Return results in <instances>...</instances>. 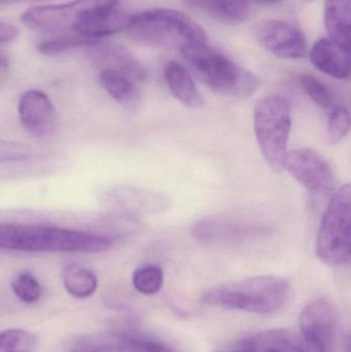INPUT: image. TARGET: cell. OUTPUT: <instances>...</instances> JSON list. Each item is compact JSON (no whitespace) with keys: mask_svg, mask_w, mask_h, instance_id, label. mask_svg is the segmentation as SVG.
<instances>
[{"mask_svg":"<svg viewBox=\"0 0 351 352\" xmlns=\"http://www.w3.org/2000/svg\"><path fill=\"white\" fill-rule=\"evenodd\" d=\"M220 352H222V351H220Z\"/></svg>","mask_w":351,"mask_h":352,"instance_id":"cell-36","label":"cell"},{"mask_svg":"<svg viewBox=\"0 0 351 352\" xmlns=\"http://www.w3.org/2000/svg\"><path fill=\"white\" fill-rule=\"evenodd\" d=\"M18 111L23 128L35 138H49L57 129V111L41 91L25 92L19 101Z\"/></svg>","mask_w":351,"mask_h":352,"instance_id":"cell-12","label":"cell"},{"mask_svg":"<svg viewBox=\"0 0 351 352\" xmlns=\"http://www.w3.org/2000/svg\"><path fill=\"white\" fill-rule=\"evenodd\" d=\"M111 246L105 236L66 228L0 223V250L24 252L97 254Z\"/></svg>","mask_w":351,"mask_h":352,"instance_id":"cell-1","label":"cell"},{"mask_svg":"<svg viewBox=\"0 0 351 352\" xmlns=\"http://www.w3.org/2000/svg\"><path fill=\"white\" fill-rule=\"evenodd\" d=\"M132 14L115 8L107 12L91 14L74 27V32L80 36L96 39L97 37L115 34L127 30Z\"/></svg>","mask_w":351,"mask_h":352,"instance_id":"cell-16","label":"cell"},{"mask_svg":"<svg viewBox=\"0 0 351 352\" xmlns=\"http://www.w3.org/2000/svg\"><path fill=\"white\" fill-rule=\"evenodd\" d=\"M6 59L3 57V56L0 55V67H3V66H6Z\"/></svg>","mask_w":351,"mask_h":352,"instance_id":"cell-32","label":"cell"},{"mask_svg":"<svg viewBox=\"0 0 351 352\" xmlns=\"http://www.w3.org/2000/svg\"><path fill=\"white\" fill-rule=\"evenodd\" d=\"M38 342L36 335L23 329L0 331V352L32 351Z\"/></svg>","mask_w":351,"mask_h":352,"instance_id":"cell-24","label":"cell"},{"mask_svg":"<svg viewBox=\"0 0 351 352\" xmlns=\"http://www.w3.org/2000/svg\"><path fill=\"white\" fill-rule=\"evenodd\" d=\"M350 130V111L343 107H335L328 121V140L332 144H339L348 135Z\"/></svg>","mask_w":351,"mask_h":352,"instance_id":"cell-28","label":"cell"},{"mask_svg":"<svg viewBox=\"0 0 351 352\" xmlns=\"http://www.w3.org/2000/svg\"><path fill=\"white\" fill-rule=\"evenodd\" d=\"M284 169L313 196H325L333 190L335 184L333 169L327 159L313 148H298L288 152Z\"/></svg>","mask_w":351,"mask_h":352,"instance_id":"cell-10","label":"cell"},{"mask_svg":"<svg viewBox=\"0 0 351 352\" xmlns=\"http://www.w3.org/2000/svg\"><path fill=\"white\" fill-rule=\"evenodd\" d=\"M126 352H173L166 345L154 339L129 334Z\"/></svg>","mask_w":351,"mask_h":352,"instance_id":"cell-30","label":"cell"},{"mask_svg":"<svg viewBox=\"0 0 351 352\" xmlns=\"http://www.w3.org/2000/svg\"><path fill=\"white\" fill-rule=\"evenodd\" d=\"M20 352H32V351H20Z\"/></svg>","mask_w":351,"mask_h":352,"instance_id":"cell-35","label":"cell"},{"mask_svg":"<svg viewBox=\"0 0 351 352\" xmlns=\"http://www.w3.org/2000/svg\"><path fill=\"white\" fill-rule=\"evenodd\" d=\"M34 152L30 146L20 142L0 140V163L16 162L32 158Z\"/></svg>","mask_w":351,"mask_h":352,"instance_id":"cell-29","label":"cell"},{"mask_svg":"<svg viewBox=\"0 0 351 352\" xmlns=\"http://www.w3.org/2000/svg\"><path fill=\"white\" fill-rule=\"evenodd\" d=\"M132 283L136 291L142 295H156L162 289L164 273L157 265H146L134 272Z\"/></svg>","mask_w":351,"mask_h":352,"instance_id":"cell-23","label":"cell"},{"mask_svg":"<svg viewBox=\"0 0 351 352\" xmlns=\"http://www.w3.org/2000/svg\"><path fill=\"white\" fill-rule=\"evenodd\" d=\"M128 334L89 335L76 339L68 352H126Z\"/></svg>","mask_w":351,"mask_h":352,"instance_id":"cell-22","label":"cell"},{"mask_svg":"<svg viewBox=\"0 0 351 352\" xmlns=\"http://www.w3.org/2000/svg\"><path fill=\"white\" fill-rule=\"evenodd\" d=\"M14 296L25 304H35L41 300V287L37 279L29 272H21L12 280Z\"/></svg>","mask_w":351,"mask_h":352,"instance_id":"cell-26","label":"cell"},{"mask_svg":"<svg viewBox=\"0 0 351 352\" xmlns=\"http://www.w3.org/2000/svg\"><path fill=\"white\" fill-rule=\"evenodd\" d=\"M263 1H266V2H278V0H263Z\"/></svg>","mask_w":351,"mask_h":352,"instance_id":"cell-33","label":"cell"},{"mask_svg":"<svg viewBox=\"0 0 351 352\" xmlns=\"http://www.w3.org/2000/svg\"><path fill=\"white\" fill-rule=\"evenodd\" d=\"M302 352H308V351H307V349H304V351H303Z\"/></svg>","mask_w":351,"mask_h":352,"instance_id":"cell-34","label":"cell"},{"mask_svg":"<svg viewBox=\"0 0 351 352\" xmlns=\"http://www.w3.org/2000/svg\"><path fill=\"white\" fill-rule=\"evenodd\" d=\"M317 258L331 267H344L351 260V186L343 184L332 195L317 235Z\"/></svg>","mask_w":351,"mask_h":352,"instance_id":"cell-6","label":"cell"},{"mask_svg":"<svg viewBox=\"0 0 351 352\" xmlns=\"http://www.w3.org/2000/svg\"><path fill=\"white\" fill-rule=\"evenodd\" d=\"M253 35L263 49L280 59H302L308 50L304 33L284 21H261L253 26Z\"/></svg>","mask_w":351,"mask_h":352,"instance_id":"cell-11","label":"cell"},{"mask_svg":"<svg viewBox=\"0 0 351 352\" xmlns=\"http://www.w3.org/2000/svg\"><path fill=\"white\" fill-rule=\"evenodd\" d=\"M120 0H74L60 6H37L24 12L22 21L33 30H73L84 19L113 10Z\"/></svg>","mask_w":351,"mask_h":352,"instance_id":"cell-7","label":"cell"},{"mask_svg":"<svg viewBox=\"0 0 351 352\" xmlns=\"http://www.w3.org/2000/svg\"><path fill=\"white\" fill-rule=\"evenodd\" d=\"M16 35H18V30L16 27L8 23L0 22V43L14 41Z\"/></svg>","mask_w":351,"mask_h":352,"instance_id":"cell-31","label":"cell"},{"mask_svg":"<svg viewBox=\"0 0 351 352\" xmlns=\"http://www.w3.org/2000/svg\"><path fill=\"white\" fill-rule=\"evenodd\" d=\"M271 233L267 226L232 217H210L194 223L191 234L203 244L242 243L261 239Z\"/></svg>","mask_w":351,"mask_h":352,"instance_id":"cell-8","label":"cell"},{"mask_svg":"<svg viewBox=\"0 0 351 352\" xmlns=\"http://www.w3.org/2000/svg\"><path fill=\"white\" fill-rule=\"evenodd\" d=\"M300 80L305 92L319 107L333 109L338 107L335 94L325 82L310 74H303Z\"/></svg>","mask_w":351,"mask_h":352,"instance_id":"cell-25","label":"cell"},{"mask_svg":"<svg viewBox=\"0 0 351 352\" xmlns=\"http://www.w3.org/2000/svg\"><path fill=\"white\" fill-rule=\"evenodd\" d=\"M290 294V283L284 277L262 275L214 287L203 294L204 305L251 314H268L280 311Z\"/></svg>","mask_w":351,"mask_h":352,"instance_id":"cell-3","label":"cell"},{"mask_svg":"<svg viewBox=\"0 0 351 352\" xmlns=\"http://www.w3.org/2000/svg\"><path fill=\"white\" fill-rule=\"evenodd\" d=\"M300 339L288 330H268L241 339L232 352H302Z\"/></svg>","mask_w":351,"mask_h":352,"instance_id":"cell-15","label":"cell"},{"mask_svg":"<svg viewBox=\"0 0 351 352\" xmlns=\"http://www.w3.org/2000/svg\"><path fill=\"white\" fill-rule=\"evenodd\" d=\"M97 39L88 38L84 36H64L52 41H43L39 43L37 50L45 55H57L69 50L78 49V47H90L97 43Z\"/></svg>","mask_w":351,"mask_h":352,"instance_id":"cell-27","label":"cell"},{"mask_svg":"<svg viewBox=\"0 0 351 352\" xmlns=\"http://www.w3.org/2000/svg\"><path fill=\"white\" fill-rule=\"evenodd\" d=\"M63 285L72 297L86 299L94 295L98 287V280L90 269L73 264L66 267L64 270Z\"/></svg>","mask_w":351,"mask_h":352,"instance_id":"cell-21","label":"cell"},{"mask_svg":"<svg viewBox=\"0 0 351 352\" xmlns=\"http://www.w3.org/2000/svg\"><path fill=\"white\" fill-rule=\"evenodd\" d=\"M299 327L308 352H334L337 337L335 308L325 298L313 300L305 306Z\"/></svg>","mask_w":351,"mask_h":352,"instance_id":"cell-9","label":"cell"},{"mask_svg":"<svg viewBox=\"0 0 351 352\" xmlns=\"http://www.w3.org/2000/svg\"><path fill=\"white\" fill-rule=\"evenodd\" d=\"M181 56L200 82L212 92L234 98H247L259 89L260 78L226 55L205 43L190 45Z\"/></svg>","mask_w":351,"mask_h":352,"instance_id":"cell-2","label":"cell"},{"mask_svg":"<svg viewBox=\"0 0 351 352\" xmlns=\"http://www.w3.org/2000/svg\"><path fill=\"white\" fill-rule=\"evenodd\" d=\"M90 49L91 55L102 69L115 70L133 82H142L146 78L144 66L125 47L97 41Z\"/></svg>","mask_w":351,"mask_h":352,"instance_id":"cell-14","label":"cell"},{"mask_svg":"<svg viewBox=\"0 0 351 352\" xmlns=\"http://www.w3.org/2000/svg\"><path fill=\"white\" fill-rule=\"evenodd\" d=\"M183 2L226 24H240L249 20L251 14L247 0H183Z\"/></svg>","mask_w":351,"mask_h":352,"instance_id":"cell-18","label":"cell"},{"mask_svg":"<svg viewBox=\"0 0 351 352\" xmlns=\"http://www.w3.org/2000/svg\"><path fill=\"white\" fill-rule=\"evenodd\" d=\"M100 80L103 88L126 109H137L140 103V94L131 78L111 69H101Z\"/></svg>","mask_w":351,"mask_h":352,"instance_id":"cell-20","label":"cell"},{"mask_svg":"<svg viewBox=\"0 0 351 352\" xmlns=\"http://www.w3.org/2000/svg\"><path fill=\"white\" fill-rule=\"evenodd\" d=\"M351 0H326L325 27L330 38L350 49Z\"/></svg>","mask_w":351,"mask_h":352,"instance_id":"cell-19","label":"cell"},{"mask_svg":"<svg viewBox=\"0 0 351 352\" xmlns=\"http://www.w3.org/2000/svg\"><path fill=\"white\" fill-rule=\"evenodd\" d=\"M164 78L169 90L181 104L192 109L203 107L204 98L193 78L179 62L170 61L166 64Z\"/></svg>","mask_w":351,"mask_h":352,"instance_id":"cell-17","label":"cell"},{"mask_svg":"<svg viewBox=\"0 0 351 352\" xmlns=\"http://www.w3.org/2000/svg\"><path fill=\"white\" fill-rule=\"evenodd\" d=\"M253 129L266 162L280 173L284 169L292 130V109L288 99L271 95L258 101L253 111Z\"/></svg>","mask_w":351,"mask_h":352,"instance_id":"cell-5","label":"cell"},{"mask_svg":"<svg viewBox=\"0 0 351 352\" xmlns=\"http://www.w3.org/2000/svg\"><path fill=\"white\" fill-rule=\"evenodd\" d=\"M310 61L315 68L338 80L350 76V49L331 38H321L311 47Z\"/></svg>","mask_w":351,"mask_h":352,"instance_id":"cell-13","label":"cell"},{"mask_svg":"<svg viewBox=\"0 0 351 352\" xmlns=\"http://www.w3.org/2000/svg\"><path fill=\"white\" fill-rule=\"evenodd\" d=\"M128 36L148 47L179 49L207 43L205 31L185 12L172 8H152L132 14Z\"/></svg>","mask_w":351,"mask_h":352,"instance_id":"cell-4","label":"cell"}]
</instances>
